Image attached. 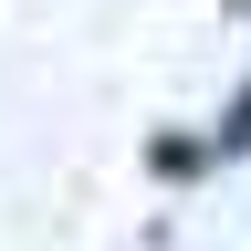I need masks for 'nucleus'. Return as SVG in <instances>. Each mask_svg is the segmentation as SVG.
<instances>
[{"label":"nucleus","instance_id":"1","mask_svg":"<svg viewBox=\"0 0 251 251\" xmlns=\"http://www.w3.org/2000/svg\"><path fill=\"white\" fill-rule=\"evenodd\" d=\"M199 168H220L209 136H157V178H199Z\"/></svg>","mask_w":251,"mask_h":251},{"label":"nucleus","instance_id":"2","mask_svg":"<svg viewBox=\"0 0 251 251\" xmlns=\"http://www.w3.org/2000/svg\"><path fill=\"white\" fill-rule=\"evenodd\" d=\"M209 157H251V84L230 94V115L209 126Z\"/></svg>","mask_w":251,"mask_h":251},{"label":"nucleus","instance_id":"3","mask_svg":"<svg viewBox=\"0 0 251 251\" xmlns=\"http://www.w3.org/2000/svg\"><path fill=\"white\" fill-rule=\"evenodd\" d=\"M230 11H251V0H230Z\"/></svg>","mask_w":251,"mask_h":251}]
</instances>
